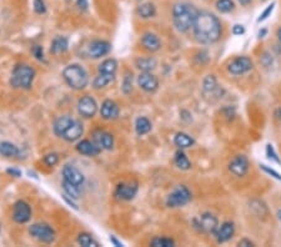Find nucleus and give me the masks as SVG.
Wrapping results in <instances>:
<instances>
[{
	"label": "nucleus",
	"instance_id": "1",
	"mask_svg": "<svg viewBox=\"0 0 281 247\" xmlns=\"http://www.w3.org/2000/svg\"><path fill=\"white\" fill-rule=\"evenodd\" d=\"M193 33L200 44L211 45L223 36V25L218 16L208 10H199L193 25Z\"/></svg>",
	"mask_w": 281,
	"mask_h": 247
},
{
	"label": "nucleus",
	"instance_id": "2",
	"mask_svg": "<svg viewBox=\"0 0 281 247\" xmlns=\"http://www.w3.org/2000/svg\"><path fill=\"white\" fill-rule=\"evenodd\" d=\"M199 13V9L194 4L181 1V3L174 4L171 9L172 23L175 28L180 33H186L193 29L194 21Z\"/></svg>",
	"mask_w": 281,
	"mask_h": 247
},
{
	"label": "nucleus",
	"instance_id": "3",
	"mask_svg": "<svg viewBox=\"0 0 281 247\" xmlns=\"http://www.w3.org/2000/svg\"><path fill=\"white\" fill-rule=\"evenodd\" d=\"M63 76L66 84L74 90H81L88 85V73L83 66L78 65V64H71V65L66 66L63 71Z\"/></svg>",
	"mask_w": 281,
	"mask_h": 247
},
{
	"label": "nucleus",
	"instance_id": "4",
	"mask_svg": "<svg viewBox=\"0 0 281 247\" xmlns=\"http://www.w3.org/2000/svg\"><path fill=\"white\" fill-rule=\"evenodd\" d=\"M35 70L26 64H19L14 68L10 78V85L15 89H28L31 88Z\"/></svg>",
	"mask_w": 281,
	"mask_h": 247
},
{
	"label": "nucleus",
	"instance_id": "5",
	"mask_svg": "<svg viewBox=\"0 0 281 247\" xmlns=\"http://www.w3.org/2000/svg\"><path fill=\"white\" fill-rule=\"evenodd\" d=\"M193 200V194L185 185H177L166 197V206L171 209L186 206Z\"/></svg>",
	"mask_w": 281,
	"mask_h": 247
},
{
	"label": "nucleus",
	"instance_id": "6",
	"mask_svg": "<svg viewBox=\"0 0 281 247\" xmlns=\"http://www.w3.org/2000/svg\"><path fill=\"white\" fill-rule=\"evenodd\" d=\"M226 69H228L229 74H231L234 76L245 75V74H248L249 71H251L254 69V61L249 56H236L235 59H233L228 64V68Z\"/></svg>",
	"mask_w": 281,
	"mask_h": 247
},
{
	"label": "nucleus",
	"instance_id": "7",
	"mask_svg": "<svg viewBox=\"0 0 281 247\" xmlns=\"http://www.w3.org/2000/svg\"><path fill=\"white\" fill-rule=\"evenodd\" d=\"M194 225H195L196 229H199V231L204 232V234L215 235L219 227V220L211 212H204L198 219L194 220Z\"/></svg>",
	"mask_w": 281,
	"mask_h": 247
},
{
	"label": "nucleus",
	"instance_id": "8",
	"mask_svg": "<svg viewBox=\"0 0 281 247\" xmlns=\"http://www.w3.org/2000/svg\"><path fill=\"white\" fill-rule=\"evenodd\" d=\"M29 234L43 244H51L55 240V231L48 224H34L29 227Z\"/></svg>",
	"mask_w": 281,
	"mask_h": 247
},
{
	"label": "nucleus",
	"instance_id": "9",
	"mask_svg": "<svg viewBox=\"0 0 281 247\" xmlns=\"http://www.w3.org/2000/svg\"><path fill=\"white\" fill-rule=\"evenodd\" d=\"M228 169L234 176L244 177L249 172L250 169V161L245 155H236L230 160L228 165Z\"/></svg>",
	"mask_w": 281,
	"mask_h": 247
},
{
	"label": "nucleus",
	"instance_id": "10",
	"mask_svg": "<svg viewBox=\"0 0 281 247\" xmlns=\"http://www.w3.org/2000/svg\"><path fill=\"white\" fill-rule=\"evenodd\" d=\"M78 111L83 118L90 119L95 116L98 111V104L91 96H83L78 103Z\"/></svg>",
	"mask_w": 281,
	"mask_h": 247
},
{
	"label": "nucleus",
	"instance_id": "11",
	"mask_svg": "<svg viewBox=\"0 0 281 247\" xmlns=\"http://www.w3.org/2000/svg\"><path fill=\"white\" fill-rule=\"evenodd\" d=\"M138 189H139L138 182H122L117 186L115 196L124 201H130L137 196Z\"/></svg>",
	"mask_w": 281,
	"mask_h": 247
},
{
	"label": "nucleus",
	"instance_id": "12",
	"mask_svg": "<svg viewBox=\"0 0 281 247\" xmlns=\"http://www.w3.org/2000/svg\"><path fill=\"white\" fill-rule=\"evenodd\" d=\"M63 177L64 181L79 187L85 181V177H84L83 172L79 169H76L75 166H73V165H65V166L63 167Z\"/></svg>",
	"mask_w": 281,
	"mask_h": 247
},
{
	"label": "nucleus",
	"instance_id": "13",
	"mask_svg": "<svg viewBox=\"0 0 281 247\" xmlns=\"http://www.w3.org/2000/svg\"><path fill=\"white\" fill-rule=\"evenodd\" d=\"M138 84L146 93H155L157 90V88H159V80L150 71H142L138 76Z\"/></svg>",
	"mask_w": 281,
	"mask_h": 247
},
{
	"label": "nucleus",
	"instance_id": "14",
	"mask_svg": "<svg viewBox=\"0 0 281 247\" xmlns=\"http://www.w3.org/2000/svg\"><path fill=\"white\" fill-rule=\"evenodd\" d=\"M31 209L25 201H18L13 207V219L18 224H25L30 220Z\"/></svg>",
	"mask_w": 281,
	"mask_h": 247
},
{
	"label": "nucleus",
	"instance_id": "15",
	"mask_svg": "<svg viewBox=\"0 0 281 247\" xmlns=\"http://www.w3.org/2000/svg\"><path fill=\"white\" fill-rule=\"evenodd\" d=\"M235 235V225L231 221H225L221 225H219L218 230L215 232V237L218 244H225L230 241Z\"/></svg>",
	"mask_w": 281,
	"mask_h": 247
},
{
	"label": "nucleus",
	"instance_id": "16",
	"mask_svg": "<svg viewBox=\"0 0 281 247\" xmlns=\"http://www.w3.org/2000/svg\"><path fill=\"white\" fill-rule=\"evenodd\" d=\"M112 49L110 43L105 40H95L89 45V55L94 59H99L102 56H105Z\"/></svg>",
	"mask_w": 281,
	"mask_h": 247
},
{
	"label": "nucleus",
	"instance_id": "17",
	"mask_svg": "<svg viewBox=\"0 0 281 247\" xmlns=\"http://www.w3.org/2000/svg\"><path fill=\"white\" fill-rule=\"evenodd\" d=\"M94 142L104 150H112L114 147V137L104 130H97L94 132Z\"/></svg>",
	"mask_w": 281,
	"mask_h": 247
},
{
	"label": "nucleus",
	"instance_id": "18",
	"mask_svg": "<svg viewBox=\"0 0 281 247\" xmlns=\"http://www.w3.org/2000/svg\"><path fill=\"white\" fill-rule=\"evenodd\" d=\"M83 132H84L83 124H81L79 120H73L71 125L68 127V130L64 132V135L61 137H63L64 140H66V141L74 142L76 141V140L80 139Z\"/></svg>",
	"mask_w": 281,
	"mask_h": 247
},
{
	"label": "nucleus",
	"instance_id": "19",
	"mask_svg": "<svg viewBox=\"0 0 281 247\" xmlns=\"http://www.w3.org/2000/svg\"><path fill=\"white\" fill-rule=\"evenodd\" d=\"M119 111V106L113 100H105L102 104V109H100L102 118L105 119V120H115V119H118Z\"/></svg>",
	"mask_w": 281,
	"mask_h": 247
},
{
	"label": "nucleus",
	"instance_id": "20",
	"mask_svg": "<svg viewBox=\"0 0 281 247\" xmlns=\"http://www.w3.org/2000/svg\"><path fill=\"white\" fill-rule=\"evenodd\" d=\"M141 44L145 50L151 51V53H155L161 48V41H160L159 36L154 33H145L141 36Z\"/></svg>",
	"mask_w": 281,
	"mask_h": 247
},
{
	"label": "nucleus",
	"instance_id": "21",
	"mask_svg": "<svg viewBox=\"0 0 281 247\" xmlns=\"http://www.w3.org/2000/svg\"><path fill=\"white\" fill-rule=\"evenodd\" d=\"M76 150L81 155H86V156H97L102 151V149L95 142H91L89 140H83V141L79 142L76 145Z\"/></svg>",
	"mask_w": 281,
	"mask_h": 247
},
{
	"label": "nucleus",
	"instance_id": "22",
	"mask_svg": "<svg viewBox=\"0 0 281 247\" xmlns=\"http://www.w3.org/2000/svg\"><path fill=\"white\" fill-rule=\"evenodd\" d=\"M74 119H71L70 116L68 115H64V116H60V118H58L55 120V123H54V132H55L58 136H63L64 132L68 130V127L70 126L71 123H73Z\"/></svg>",
	"mask_w": 281,
	"mask_h": 247
},
{
	"label": "nucleus",
	"instance_id": "23",
	"mask_svg": "<svg viewBox=\"0 0 281 247\" xmlns=\"http://www.w3.org/2000/svg\"><path fill=\"white\" fill-rule=\"evenodd\" d=\"M156 6L152 3H141L137 9L138 16L141 19H151L156 16Z\"/></svg>",
	"mask_w": 281,
	"mask_h": 247
},
{
	"label": "nucleus",
	"instance_id": "24",
	"mask_svg": "<svg viewBox=\"0 0 281 247\" xmlns=\"http://www.w3.org/2000/svg\"><path fill=\"white\" fill-rule=\"evenodd\" d=\"M174 144L181 150L189 149V147L195 145V140H194L190 135L185 134V132H177L174 137Z\"/></svg>",
	"mask_w": 281,
	"mask_h": 247
},
{
	"label": "nucleus",
	"instance_id": "25",
	"mask_svg": "<svg viewBox=\"0 0 281 247\" xmlns=\"http://www.w3.org/2000/svg\"><path fill=\"white\" fill-rule=\"evenodd\" d=\"M151 123L147 118L145 116H140V118L137 119L135 121V131H137L138 135L142 136V135H146L147 132L151 131Z\"/></svg>",
	"mask_w": 281,
	"mask_h": 247
},
{
	"label": "nucleus",
	"instance_id": "26",
	"mask_svg": "<svg viewBox=\"0 0 281 247\" xmlns=\"http://www.w3.org/2000/svg\"><path fill=\"white\" fill-rule=\"evenodd\" d=\"M20 150L18 146L9 141H1L0 142V155L4 157H15L18 156Z\"/></svg>",
	"mask_w": 281,
	"mask_h": 247
},
{
	"label": "nucleus",
	"instance_id": "27",
	"mask_svg": "<svg viewBox=\"0 0 281 247\" xmlns=\"http://www.w3.org/2000/svg\"><path fill=\"white\" fill-rule=\"evenodd\" d=\"M115 74H107V73H99V75L94 79L93 86L95 89H103L105 86L109 85L112 81H114Z\"/></svg>",
	"mask_w": 281,
	"mask_h": 247
},
{
	"label": "nucleus",
	"instance_id": "28",
	"mask_svg": "<svg viewBox=\"0 0 281 247\" xmlns=\"http://www.w3.org/2000/svg\"><path fill=\"white\" fill-rule=\"evenodd\" d=\"M68 46H69L68 39L64 38V36H58V38L54 39L53 43H51L50 51L53 54H63L68 50Z\"/></svg>",
	"mask_w": 281,
	"mask_h": 247
},
{
	"label": "nucleus",
	"instance_id": "29",
	"mask_svg": "<svg viewBox=\"0 0 281 247\" xmlns=\"http://www.w3.org/2000/svg\"><path fill=\"white\" fill-rule=\"evenodd\" d=\"M174 162L175 165H176V167H179L180 170H189L191 167L190 160L187 159V156L181 149H180L179 151H176V154H175Z\"/></svg>",
	"mask_w": 281,
	"mask_h": 247
},
{
	"label": "nucleus",
	"instance_id": "30",
	"mask_svg": "<svg viewBox=\"0 0 281 247\" xmlns=\"http://www.w3.org/2000/svg\"><path fill=\"white\" fill-rule=\"evenodd\" d=\"M157 61L155 58H139L137 60V66L140 69L141 71H151L156 68Z\"/></svg>",
	"mask_w": 281,
	"mask_h": 247
},
{
	"label": "nucleus",
	"instance_id": "31",
	"mask_svg": "<svg viewBox=\"0 0 281 247\" xmlns=\"http://www.w3.org/2000/svg\"><path fill=\"white\" fill-rule=\"evenodd\" d=\"M215 8L218 9L219 13L229 14L235 10V3L234 0H216Z\"/></svg>",
	"mask_w": 281,
	"mask_h": 247
},
{
	"label": "nucleus",
	"instance_id": "32",
	"mask_svg": "<svg viewBox=\"0 0 281 247\" xmlns=\"http://www.w3.org/2000/svg\"><path fill=\"white\" fill-rule=\"evenodd\" d=\"M219 89L218 80H216L215 75H208L203 81V90L205 93H215Z\"/></svg>",
	"mask_w": 281,
	"mask_h": 247
},
{
	"label": "nucleus",
	"instance_id": "33",
	"mask_svg": "<svg viewBox=\"0 0 281 247\" xmlns=\"http://www.w3.org/2000/svg\"><path fill=\"white\" fill-rule=\"evenodd\" d=\"M118 69V63L115 59H107L99 65V73L115 74Z\"/></svg>",
	"mask_w": 281,
	"mask_h": 247
},
{
	"label": "nucleus",
	"instance_id": "34",
	"mask_svg": "<svg viewBox=\"0 0 281 247\" xmlns=\"http://www.w3.org/2000/svg\"><path fill=\"white\" fill-rule=\"evenodd\" d=\"M78 244L84 247H97L99 246L98 242L93 239L89 234H80L78 237Z\"/></svg>",
	"mask_w": 281,
	"mask_h": 247
},
{
	"label": "nucleus",
	"instance_id": "35",
	"mask_svg": "<svg viewBox=\"0 0 281 247\" xmlns=\"http://www.w3.org/2000/svg\"><path fill=\"white\" fill-rule=\"evenodd\" d=\"M150 245L154 247H171L175 245V241L169 237H155L151 240Z\"/></svg>",
	"mask_w": 281,
	"mask_h": 247
},
{
	"label": "nucleus",
	"instance_id": "36",
	"mask_svg": "<svg viewBox=\"0 0 281 247\" xmlns=\"http://www.w3.org/2000/svg\"><path fill=\"white\" fill-rule=\"evenodd\" d=\"M63 189H64V191L66 192V195H68L69 197H71V199H78L79 194H80V190H79L80 187L75 186V185L69 184V182H66V181L63 182Z\"/></svg>",
	"mask_w": 281,
	"mask_h": 247
},
{
	"label": "nucleus",
	"instance_id": "37",
	"mask_svg": "<svg viewBox=\"0 0 281 247\" xmlns=\"http://www.w3.org/2000/svg\"><path fill=\"white\" fill-rule=\"evenodd\" d=\"M265 152H266V156H268V159L270 160V161L275 162V164H278V165H281L280 156H279V154H278V152H276L275 147H274L273 144H268V145H266Z\"/></svg>",
	"mask_w": 281,
	"mask_h": 247
},
{
	"label": "nucleus",
	"instance_id": "38",
	"mask_svg": "<svg viewBox=\"0 0 281 247\" xmlns=\"http://www.w3.org/2000/svg\"><path fill=\"white\" fill-rule=\"evenodd\" d=\"M275 6H276V3L275 1H273L271 4H269L268 6H266L265 9H264V11L263 13L259 15V18H258V23L260 24V23H263V21H265L266 19L269 18V16H271V14H273V11H274V9H275Z\"/></svg>",
	"mask_w": 281,
	"mask_h": 247
},
{
	"label": "nucleus",
	"instance_id": "39",
	"mask_svg": "<svg viewBox=\"0 0 281 247\" xmlns=\"http://www.w3.org/2000/svg\"><path fill=\"white\" fill-rule=\"evenodd\" d=\"M260 169L263 170L266 175H269V176L273 177V179L278 180V181H281V174H279V172L276 171V170H274L273 167L268 166V165H265V164H260Z\"/></svg>",
	"mask_w": 281,
	"mask_h": 247
},
{
	"label": "nucleus",
	"instance_id": "40",
	"mask_svg": "<svg viewBox=\"0 0 281 247\" xmlns=\"http://www.w3.org/2000/svg\"><path fill=\"white\" fill-rule=\"evenodd\" d=\"M260 63L261 65L265 66V68H270V66H273L274 64V56L271 55L269 51H264V53L260 55Z\"/></svg>",
	"mask_w": 281,
	"mask_h": 247
},
{
	"label": "nucleus",
	"instance_id": "41",
	"mask_svg": "<svg viewBox=\"0 0 281 247\" xmlns=\"http://www.w3.org/2000/svg\"><path fill=\"white\" fill-rule=\"evenodd\" d=\"M133 91V75L127 74V76L124 78L123 81V93L124 94H130Z\"/></svg>",
	"mask_w": 281,
	"mask_h": 247
},
{
	"label": "nucleus",
	"instance_id": "42",
	"mask_svg": "<svg viewBox=\"0 0 281 247\" xmlns=\"http://www.w3.org/2000/svg\"><path fill=\"white\" fill-rule=\"evenodd\" d=\"M34 6V11L39 15H43V14L46 13V4L44 0H34L33 3Z\"/></svg>",
	"mask_w": 281,
	"mask_h": 247
},
{
	"label": "nucleus",
	"instance_id": "43",
	"mask_svg": "<svg viewBox=\"0 0 281 247\" xmlns=\"http://www.w3.org/2000/svg\"><path fill=\"white\" fill-rule=\"evenodd\" d=\"M59 161V157L56 154H48L45 157H44V162H45L48 166H54V165L58 164Z\"/></svg>",
	"mask_w": 281,
	"mask_h": 247
},
{
	"label": "nucleus",
	"instance_id": "44",
	"mask_svg": "<svg viewBox=\"0 0 281 247\" xmlns=\"http://www.w3.org/2000/svg\"><path fill=\"white\" fill-rule=\"evenodd\" d=\"M231 33L235 36L244 35V34H245V26H244L243 24H235V25L233 26V29H231Z\"/></svg>",
	"mask_w": 281,
	"mask_h": 247
},
{
	"label": "nucleus",
	"instance_id": "45",
	"mask_svg": "<svg viewBox=\"0 0 281 247\" xmlns=\"http://www.w3.org/2000/svg\"><path fill=\"white\" fill-rule=\"evenodd\" d=\"M33 54H34V56H35L38 60H44V50H43V48H41L40 45H35L33 48Z\"/></svg>",
	"mask_w": 281,
	"mask_h": 247
},
{
	"label": "nucleus",
	"instance_id": "46",
	"mask_svg": "<svg viewBox=\"0 0 281 247\" xmlns=\"http://www.w3.org/2000/svg\"><path fill=\"white\" fill-rule=\"evenodd\" d=\"M76 6L80 11L85 13L89 9V0H76Z\"/></svg>",
	"mask_w": 281,
	"mask_h": 247
},
{
	"label": "nucleus",
	"instance_id": "47",
	"mask_svg": "<svg viewBox=\"0 0 281 247\" xmlns=\"http://www.w3.org/2000/svg\"><path fill=\"white\" fill-rule=\"evenodd\" d=\"M238 246H243V247H249V246H255V244H254L251 240H249V239H241L240 241L238 242Z\"/></svg>",
	"mask_w": 281,
	"mask_h": 247
},
{
	"label": "nucleus",
	"instance_id": "48",
	"mask_svg": "<svg viewBox=\"0 0 281 247\" xmlns=\"http://www.w3.org/2000/svg\"><path fill=\"white\" fill-rule=\"evenodd\" d=\"M6 172H8L9 175H11V176H14V177H20L21 176V171H20V170L14 169V167H11V169L6 170Z\"/></svg>",
	"mask_w": 281,
	"mask_h": 247
},
{
	"label": "nucleus",
	"instance_id": "49",
	"mask_svg": "<svg viewBox=\"0 0 281 247\" xmlns=\"http://www.w3.org/2000/svg\"><path fill=\"white\" fill-rule=\"evenodd\" d=\"M268 29L266 28H263V29H260V30H259V33H258V38L259 39H263V38H265L266 35H268Z\"/></svg>",
	"mask_w": 281,
	"mask_h": 247
},
{
	"label": "nucleus",
	"instance_id": "50",
	"mask_svg": "<svg viewBox=\"0 0 281 247\" xmlns=\"http://www.w3.org/2000/svg\"><path fill=\"white\" fill-rule=\"evenodd\" d=\"M238 1L240 3L241 6H248V5H250L253 0H238Z\"/></svg>",
	"mask_w": 281,
	"mask_h": 247
},
{
	"label": "nucleus",
	"instance_id": "51",
	"mask_svg": "<svg viewBox=\"0 0 281 247\" xmlns=\"http://www.w3.org/2000/svg\"><path fill=\"white\" fill-rule=\"evenodd\" d=\"M110 241H112V242H113V244H114V245H115V246H118V247H122V246H123V244H122V242H119V241H118V240H117V239H115V237H114V236H112V237H110Z\"/></svg>",
	"mask_w": 281,
	"mask_h": 247
},
{
	"label": "nucleus",
	"instance_id": "52",
	"mask_svg": "<svg viewBox=\"0 0 281 247\" xmlns=\"http://www.w3.org/2000/svg\"><path fill=\"white\" fill-rule=\"evenodd\" d=\"M275 116H276V119H279V120H281V106L278 109V110L275 111Z\"/></svg>",
	"mask_w": 281,
	"mask_h": 247
},
{
	"label": "nucleus",
	"instance_id": "53",
	"mask_svg": "<svg viewBox=\"0 0 281 247\" xmlns=\"http://www.w3.org/2000/svg\"><path fill=\"white\" fill-rule=\"evenodd\" d=\"M276 36H278V40H279V43L281 44V26L280 28L278 29V33H276Z\"/></svg>",
	"mask_w": 281,
	"mask_h": 247
},
{
	"label": "nucleus",
	"instance_id": "54",
	"mask_svg": "<svg viewBox=\"0 0 281 247\" xmlns=\"http://www.w3.org/2000/svg\"><path fill=\"white\" fill-rule=\"evenodd\" d=\"M278 217H279V220L281 221V210H279V211H278Z\"/></svg>",
	"mask_w": 281,
	"mask_h": 247
},
{
	"label": "nucleus",
	"instance_id": "55",
	"mask_svg": "<svg viewBox=\"0 0 281 247\" xmlns=\"http://www.w3.org/2000/svg\"><path fill=\"white\" fill-rule=\"evenodd\" d=\"M260 1H266V0H260Z\"/></svg>",
	"mask_w": 281,
	"mask_h": 247
}]
</instances>
